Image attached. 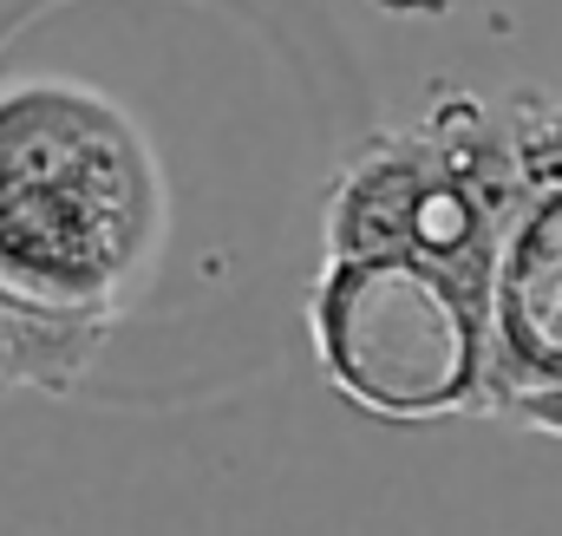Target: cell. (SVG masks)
Instances as JSON below:
<instances>
[{"mask_svg": "<svg viewBox=\"0 0 562 536\" xmlns=\"http://www.w3.org/2000/svg\"><path fill=\"white\" fill-rule=\"evenodd\" d=\"M170 236L144 125L79 79L0 86V288L86 321H125Z\"/></svg>", "mask_w": 562, "mask_h": 536, "instance_id": "6da1fadb", "label": "cell"}, {"mask_svg": "<svg viewBox=\"0 0 562 536\" xmlns=\"http://www.w3.org/2000/svg\"><path fill=\"white\" fill-rule=\"evenodd\" d=\"M530 190L504 105L438 79L406 125L360 137L327 183V263H419L491 301L497 256Z\"/></svg>", "mask_w": 562, "mask_h": 536, "instance_id": "7a4b0ae2", "label": "cell"}, {"mask_svg": "<svg viewBox=\"0 0 562 536\" xmlns=\"http://www.w3.org/2000/svg\"><path fill=\"white\" fill-rule=\"evenodd\" d=\"M307 347L321 380L380 425L491 412V301L419 263H321Z\"/></svg>", "mask_w": 562, "mask_h": 536, "instance_id": "3957f363", "label": "cell"}, {"mask_svg": "<svg viewBox=\"0 0 562 536\" xmlns=\"http://www.w3.org/2000/svg\"><path fill=\"white\" fill-rule=\"evenodd\" d=\"M491 418L562 438V190L524 203L491 275Z\"/></svg>", "mask_w": 562, "mask_h": 536, "instance_id": "277c9868", "label": "cell"}, {"mask_svg": "<svg viewBox=\"0 0 562 536\" xmlns=\"http://www.w3.org/2000/svg\"><path fill=\"white\" fill-rule=\"evenodd\" d=\"M112 340V321H86V314H53V308H33L20 294L0 288V400L7 393H46V400H66L92 360L105 354Z\"/></svg>", "mask_w": 562, "mask_h": 536, "instance_id": "5b68a950", "label": "cell"}, {"mask_svg": "<svg viewBox=\"0 0 562 536\" xmlns=\"http://www.w3.org/2000/svg\"><path fill=\"white\" fill-rule=\"evenodd\" d=\"M497 105H504V125H510V144H517L524 190L530 197L562 190V92H550V86H510Z\"/></svg>", "mask_w": 562, "mask_h": 536, "instance_id": "8992f818", "label": "cell"}, {"mask_svg": "<svg viewBox=\"0 0 562 536\" xmlns=\"http://www.w3.org/2000/svg\"><path fill=\"white\" fill-rule=\"evenodd\" d=\"M380 13H400V20H431V13H451L458 0H373Z\"/></svg>", "mask_w": 562, "mask_h": 536, "instance_id": "52a82bcc", "label": "cell"}]
</instances>
